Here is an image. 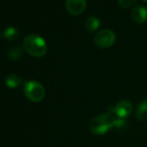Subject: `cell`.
I'll return each mask as SVG.
<instances>
[{
    "label": "cell",
    "mask_w": 147,
    "mask_h": 147,
    "mask_svg": "<svg viewBox=\"0 0 147 147\" xmlns=\"http://www.w3.org/2000/svg\"><path fill=\"white\" fill-rule=\"evenodd\" d=\"M117 119L112 113H102L95 116L89 123L90 131L97 135H102L108 132L113 126L119 123Z\"/></svg>",
    "instance_id": "obj_1"
},
{
    "label": "cell",
    "mask_w": 147,
    "mask_h": 147,
    "mask_svg": "<svg viewBox=\"0 0 147 147\" xmlns=\"http://www.w3.org/2000/svg\"><path fill=\"white\" fill-rule=\"evenodd\" d=\"M23 47L34 57H42L47 52V43L40 35H27L23 40Z\"/></svg>",
    "instance_id": "obj_2"
},
{
    "label": "cell",
    "mask_w": 147,
    "mask_h": 147,
    "mask_svg": "<svg viewBox=\"0 0 147 147\" xmlns=\"http://www.w3.org/2000/svg\"><path fill=\"white\" fill-rule=\"evenodd\" d=\"M24 94L32 102H40L44 99L46 91L41 83L34 80H29L24 83Z\"/></svg>",
    "instance_id": "obj_3"
},
{
    "label": "cell",
    "mask_w": 147,
    "mask_h": 147,
    "mask_svg": "<svg viewBox=\"0 0 147 147\" xmlns=\"http://www.w3.org/2000/svg\"><path fill=\"white\" fill-rule=\"evenodd\" d=\"M116 40V35L111 29H102L95 34L94 42L101 48H108L112 46Z\"/></svg>",
    "instance_id": "obj_4"
},
{
    "label": "cell",
    "mask_w": 147,
    "mask_h": 147,
    "mask_svg": "<svg viewBox=\"0 0 147 147\" xmlns=\"http://www.w3.org/2000/svg\"><path fill=\"white\" fill-rule=\"evenodd\" d=\"M112 112L119 119L128 117L132 112V103L128 100H121L113 107Z\"/></svg>",
    "instance_id": "obj_5"
},
{
    "label": "cell",
    "mask_w": 147,
    "mask_h": 147,
    "mask_svg": "<svg viewBox=\"0 0 147 147\" xmlns=\"http://www.w3.org/2000/svg\"><path fill=\"white\" fill-rule=\"evenodd\" d=\"M87 1L86 0H66V8L72 15H80L85 10Z\"/></svg>",
    "instance_id": "obj_6"
},
{
    "label": "cell",
    "mask_w": 147,
    "mask_h": 147,
    "mask_svg": "<svg viewBox=\"0 0 147 147\" xmlns=\"http://www.w3.org/2000/svg\"><path fill=\"white\" fill-rule=\"evenodd\" d=\"M131 17L136 23H144L147 20V8L143 5H137L132 8Z\"/></svg>",
    "instance_id": "obj_7"
},
{
    "label": "cell",
    "mask_w": 147,
    "mask_h": 147,
    "mask_svg": "<svg viewBox=\"0 0 147 147\" xmlns=\"http://www.w3.org/2000/svg\"><path fill=\"white\" fill-rule=\"evenodd\" d=\"M136 117L142 122L147 121V99H144L138 105L137 110H136Z\"/></svg>",
    "instance_id": "obj_8"
},
{
    "label": "cell",
    "mask_w": 147,
    "mask_h": 147,
    "mask_svg": "<svg viewBox=\"0 0 147 147\" xmlns=\"http://www.w3.org/2000/svg\"><path fill=\"white\" fill-rule=\"evenodd\" d=\"M22 83V78L17 74H9L5 78V84L9 88H16Z\"/></svg>",
    "instance_id": "obj_9"
},
{
    "label": "cell",
    "mask_w": 147,
    "mask_h": 147,
    "mask_svg": "<svg viewBox=\"0 0 147 147\" xmlns=\"http://www.w3.org/2000/svg\"><path fill=\"white\" fill-rule=\"evenodd\" d=\"M99 26H100V20L95 16H91V17L87 18V20L85 21V27L89 32L98 29Z\"/></svg>",
    "instance_id": "obj_10"
},
{
    "label": "cell",
    "mask_w": 147,
    "mask_h": 147,
    "mask_svg": "<svg viewBox=\"0 0 147 147\" xmlns=\"http://www.w3.org/2000/svg\"><path fill=\"white\" fill-rule=\"evenodd\" d=\"M3 36L5 39L7 40H15V39L18 38L19 36V30L16 27H13V26H9L7 27L3 32Z\"/></svg>",
    "instance_id": "obj_11"
},
{
    "label": "cell",
    "mask_w": 147,
    "mask_h": 147,
    "mask_svg": "<svg viewBox=\"0 0 147 147\" xmlns=\"http://www.w3.org/2000/svg\"><path fill=\"white\" fill-rule=\"evenodd\" d=\"M8 57L12 60H18L22 56V48L18 45L16 46H12L11 48L8 50Z\"/></svg>",
    "instance_id": "obj_12"
},
{
    "label": "cell",
    "mask_w": 147,
    "mask_h": 147,
    "mask_svg": "<svg viewBox=\"0 0 147 147\" xmlns=\"http://www.w3.org/2000/svg\"><path fill=\"white\" fill-rule=\"evenodd\" d=\"M137 0H118V3L123 8H130L136 3Z\"/></svg>",
    "instance_id": "obj_13"
},
{
    "label": "cell",
    "mask_w": 147,
    "mask_h": 147,
    "mask_svg": "<svg viewBox=\"0 0 147 147\" xmlns=\"http://www.w3.org/2000/svg\"><path fill=\"white\" fill-rule=\"evenodd\" d=\"M143 1H144V2H147V0H143Z\"/></svg>",
    "instance_id": "obj_14"
}]
</instances>
